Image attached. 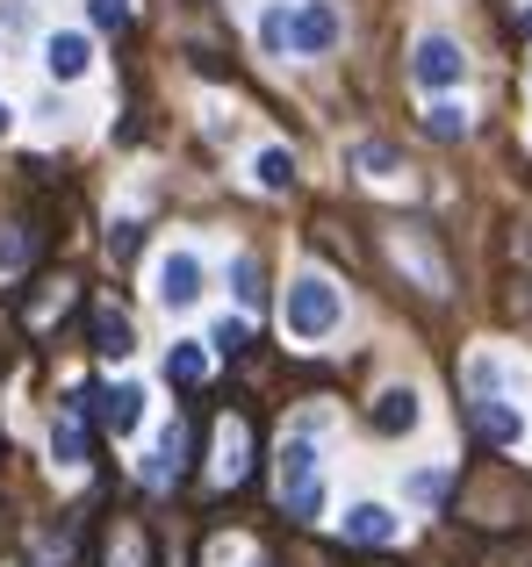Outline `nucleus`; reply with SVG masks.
I'll return each instance as SVG.
<instances>
[{
	"label": "nucleus",
	"instance_id": "obj_7",
	"mask_svg": "<svg viewBox=\"0 0 532 567\" xmlns=\"http://www.w3.org/2000/svg\"><path fill=\"white\" fill-rule=\"evenodd\" d=\"M389 251H396V259H403V266H410V274H418L432 295H447V259H439V251L424 245L418 230H403V223H396V230H389Z\"/></svg>",
	"mask_w": 532,
	"mask_h": 567
},
{
	"label": "nucleus",
	"instance_id": "obj_11",
	"mask_svg": "<svg viewBox=\"0 0 532 567\" xmlns=\"http://www.w3.org/2000/svg\"><path fill=\"white\" fill-rule=\"evenodd\" d=\"M109 567H152V539H144L137 517H115L109 525V554H101Z\"/></svg>",
	"mask_w": 532,
	"mask_h": 567
},
{
	"label": "nucleus",
	"instance_id": "obj_9",
	"mask_svg": "<svg viewBox=\"0 0 532 567\" xmlns=\"http://www.w3.org/2000/svg\"><path fill=\"white\" fill-rule=\"evenodd\" d=\"M245 453H253L245 416H224V424H216V482H245Z\"/></svg>",
	"mask_w": 532,
	"mask_h": 567
},
{
	"label": "nucleus",
	"instance_id": "obj_3",
	"mask_svg": "<svg viewBox=\"0 0 532 567\" xmlns=\"http://www.w3.org/2000/svg\"><path fill=\"white\" fill-rule=\"evenodd\" d=\"M338 43V8L331 0H303V8L288 14V51L295 58H324Z\"/></svg>",
	"mask_w": 532,
	"mask_h": 567
},
{
	"label": "nucleus",
	"instance_id": "obj_10",
	"mask_svg": "<svg viewBox=\"0 0 532 567\" xmlns=\"http://www.w3.org/2000/svg\"><path fill=\"white\" fill-rule=\"evenodd\" d=\"M338 532H346L352 546H389L396 539V517L381 511V503H352V511L338 517Z\"/></svg>",
	"mask_w": 532,
	"mask_h": 567
},
{
	"label": "nucleus",
	"instance_id": "obj_12",
	"mask_svg": "<svg viewBox=\"0 0 532 567\" xmlns=\"http://www.w3.org/2000/svg\"><path fill=\"white\" fill-rule=\"evenodd\" d=\"M130 346H137V338H130V317L101 302L94 309V352H101V360H130Z\"/></svg>",
	"mask_w": 532,
	"mask_h": 567
},
{
	"label": "nucleus",
	"instance_id": "obj_6",
	"mask_svg": "<svg viewBox=\"0 0 532 567\" xmlns=\"http://www.w3.org/2000/svg\"><path fill=\"white\" fill-rule=\"evenodd\" d=\"M86 65H94V43H86L80 29H51V37H43V72H51V80H86Z\"/></svg>",
	"mask_w": 532,
	"mask_h": 567
},
{
	"label": "nucleus",
	"instance_id": "obj_19",
	"mask_svg": "<svg viewBox=\"0 0 532 567\" xmlns=\"http://www.w3.org/2000/svg\"><path fill=\"white\" fill-rule=\"evenodd\" d=\"M166 374H173V381H181V388H195L202 374H209V352H202V346H173V360H166Z\"/></svg>",
	"mask_w": 532,
	"mask_h": 567
},
{
	"label": "nucleus",
	"instance_id": "obj_24",
	"mask_svg": "<svg viewBox=\"0 0 532 567\" xmlns=\"http://www.w3.org/2000/svg\"><path fill=\"white\" fill-rule=\"evenodd\" d=\"M86 14H94L101 29H123V14H130V8H123V0H86Z\"/></svg>",
	"mask_w": 532,
	"mask_h": 567
},
{
	"label": "nucleus",
	"instance_id": "obj_22",
	"mask_svg": "<svg viewBox=\"0 0 532 567\" xmlns=\"http://www.w3.org/2000/svg\"><path fill=\"white\" fill-rule=\"evenodd\" d=\"M259 43H266V51H288V8H266V22H259Z\"/></svg>",
	"mask_w": 532,
	"mask_h": 567
},
{
	"label": "nucleus",
	"instance_id": "obj_4",
	"mask_svg": "<svg viewBox=\"0 0 532 567\" xmlns=\"http://www.w3.org/2000/svg\"><path fill=\"white\" fill-rule=\"evenodd\" d=\"M410 72H418V86L432 94V86H461L468 80V58H461V43H453V37H418Z\"/></svg>",
	"mask_w": 532,
	"mask_h": 567
},
{
	"label": "nucleus",
	"instance_id": "obj_18",
	"mask_svg": "<svg viewBox=\"0 0 532 567\" xmlns=\"http://www.w3.org/2000/svg\"><path fill=\"white\" fill-rule=\"evenodd\" d=\"M51 453H58V467H80V460H86V431H80V410H72L65 424L51 431Z\"/></svg>",
	"mask_w": 532,
	"mask_h": 567
},
{
	"label": "nucleus",
	"instance_id": "obj_15",
	"mask_svg": "<svg viewBox=\"0 0 532 567\" xmlns=\"http://www.w3.org/2000/svg\"><path fill=\"white\" fill-rule=\"evenodd\" d=\"M181 453H187V424H166V439H158V453L144 460V482H152V488H166L173 474H181Z\"/></svg>",
	"mask_w": 532,
	"mask_h": 567
},
{
	"label": "nucleus",
	"instance_id": "obj_23",
	"mask_svg": "<svg viewBox=\"0 0 532 567\" xmlns=\"http://www.w3.org/2000/svg\"><path fill=\"white\" fill-rule=\"evenodd\" d=\"M231 280H238V302H259V259H253V251L231 266Z\"/></svg>",
	"mask_w": 532,
	"mask_h": 567
},
{
	"label": "nucleus",
	"instance_id": "obj_16",
	"mask_svg": "<svg viewBox=\"0 0 532 567\" xmlns=\"http://www.w3.org/2000/svg\"><path fill=\"white\" fill-rule=\"evenodd\" d=\"M352 173H367V181H396L403 173V158H396V144H352Z\"/></svg>",
	"mask_w": 532,
	"mask_h": 567
},
{
	"label": "nucleus",
	"instance_id": "obj_1",
	"mask_svg": "<svg viewBox=\"0 0 532 567\" xmlns=\"http://www.w3.org/2000/svg\"><path fill=\"white\" fill-rule=\"evenodd\" d=\"M288 338H303V346H317V338L338 331V317H346V302H338V288L324 274H295L288 280Z\"/></svg>",
	"mask_w": 532,
	"mask_h": 567
},
{
	"label": "nucleus",
	"instance_id": "obj_20",
	"mask_svg": "<svg viewBox=\"0 0 532 567\" xmlns=\"http://www.w3.org/2000/svg\"><path fill=\"white\" fill-rule=\"evenodd\" d=\"M424 130H432L439 144H453V137H468V109H453V101H439L432 115H424Z\"/></svg>",
	"mask_w": 532,
	"mask_h": 567
},
{
	"label": "nucleus",
	"instance_id": "obj_8",
	"mask_svg": "<svg viewBox=\"0 0 532 567\" xmlns=\"http://www.w3.org/2000/svg\"><path fill=\"white\" fill-rule=\"evenodd\" d=\"M86 402H94V416L115 431V439H123V431H137V416H144V388H137V381L101 388V395H86Z\"/></svg>",
	"mask_w": 532,
	"mask_h": 567
},
{
	"label": "nucleus",
	"instance_id": "obj_5",
	"mask_svg": "<svg viewBox=\"0 0 532 567\" xmlns=\"http://www.w3.org/2000/svg\"><path fill=\"white\" fill-rule=\"evenodd\" d=\"M195 295H202V259L195 251H166V259H158V302L195 309Z\"/></svg>",
	"mask_w": 532,
	"mask_h": 567
},
{
	"label": "nucleus",
	"instance_id": "obj_26",
	"mask_svg": "<svg viewBox=\"0 0 532 567\" xmlns=\"http://www.w3.org/2000/svg\"><path fill=\"white\" fill-rule=\"evenodd\" d=\"M130 251H137V230H130V223H115V237H109V259H130Z\"/></svg>",
	"mask_w": 532,
	"mask_h": 567
},
{
	"label": "nucleus",
	"instance_id": "obj_13",
	"mask_svg": "<svg viewBox=\"0 0 532 567\" xmlns=\"http://www.w3.org/2000/svg\"><path fill=\"white\" fill-rule=\"evenodd\" d=\"M410 424H418V395H410V388H389V395H375V431H381V439H403Z\"/></svg>",
	"mask_w": 532,
	"mask_h": 567
},
{
	"label": "nucleus",
	"instance_id": "obj_27",
	"mask_svg": "<svg viewBox=\"0 0 532 567\" xmlns=\"http://www.w3.org/2000/svg\"><path fill=\"white\" fill-rule=\"evenodd\" d=\"M8 130H14V109H8V101H0V137H8Z\"/></svg>",
	"mask_w": 532,
	"mask_h": 567
},
{
	"label": "nucleus",
	"instance_id": "obj_29",
	"mask_svg": "<svg viewBox=\"0 0 532 567\" xmlns=\"http://www.w3.org/2000/svg\"><path fill=\"white\" fill-rule=\"evenodd\" d=\"M525 309H532V288H525Z\"/></svg>",
	"mask_w": 532,
	"mask_h": 567
},
{
	"label": "nucleus",
	"instance_id": "obj_14",
	"mask_svg": "<svg viewBox=\"0 0 532 567\" xmlns=\"http://www.w3.org/2000/svg\"><path fill=\"white\" fill-rule=\"evenodd\" d=\"M475 424H482V439H497V445H519V410H511V402L504 395H482L475 402Z\"/></svg>",
	"mask_w": 532,
	"mask_h": 567
},
{
	"label": "nucleus",
	"instance_id": "obj_21",
	"mask_svg": "<svg viewBox=\"0 0 532 567\" xmlns=\"http://www.w3.org/2000/svg\"><path fill=\"white\" fill-rule=\"evenodd\" d=\"M22 266H29V237L22 230H0V280L22 274Z\"/></svg>",
	"mask_w": 532,
	"mask_h": 567
},
{
	"label": "nucleus",
	"instance_id": "obj_17",
	"mask_svg": "<svg viewBox=\"0 0 532 567\" xmlns=\"http://www.w3.org/2000/svg\"><path fill=\"white\" fill-rule=\"evenodd\" d=\"M253 181L266 187V194H280V187H295V158L280 152V144H266V152L253 158Z\"/></svg>",
	"mask_w": 532,
	"mask_h": 567
},
{
	"label": "nucleus",
	"instance_id": "obj_25",
	"mask_svg": "<svg viewBox=\"0 0 532 567\" xmlns=\"http://www.w3.org/2000/svg\"><path fill=\"white\" fill-rule=\"evenodd\" d=\"M410 496H418V503H432V496H447V474H410Z\"/></svg>",
	"mask_w": 532,
	"mask_h": 567
},
{
	"label": "nucleus",
	"instance_id": "obj_28",
	"mask_svg": "<svg viewBox=\"0 0 532 567\" xmlns=\"http://www.w3.org/2000/svg\"><path fill=\"white\" fill-rule=\"evenodd\" d=\"M525 37H532V8H525Z\"/></svg>",
	"mask_w": 532,
	"mask_h": 567
},
{
	"label": "nucleus",
	"instance_id": "obj_2",
	"mask_svg": "<svg viewBox=\"0 0 532 567\" xmlns=\"http://www.w3.org/2000/svg\"><path fill=\"white\" fill-rule=\"evenodd\" d=\"M280 503H288V517H317L324 511V467H317V445L309 439L280 445Z\"/></svg>",
	"mask_w": 532,
	"mask_h": 567
}]
</instances>
